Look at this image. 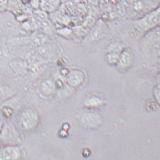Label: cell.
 I'll return each mask as SVG.
<instances>
[{
    "mask_svg": "<svg viewBox=\"0 0 160 160\" xmlns=\"http://www.w3.org/2000/svg\"><path fill=\"white\" fill-rule=\"evenodd\" d=\"M90 5L95 6L98 4V0H86Z\"/></svg>",
    "mask_w": 160,
    "mask_h": 160,
    "instance_id": "17",
    "label": "cell"
},
{
    "mask_svg": "<svg viewBox=\"0 0 160 160\" xmlns=\"http://www.w3.org/2000/svg\"><path fill=\"white\" fill-rule=\"evenodd\" d=\"M3 125H4V123H3L2 119L0 118V133H1L2 130V129Z\"/></svg>",
    "mask_w": 160,
    "mask_h": 160,
    "instance_id": "19",
    "label": "cell"
},
{
    "mask_svg": "<svg viewBox=\"0 0 160 160\" xmlns=\"http://www.w3.org/2000/svg\"><path fill=\"white\" fill-rule=\"evenodd\" d=\"M133 56L129 48L125 49L121 53L117 64V69L119 71H126L131 67L133 63Z\"/></svg>",
    "mask_w": 160,
    "mask_h": 160,
    "instance_id": "7",
    "label": "cell"
},
{
    "mask_svg": "<svg viewBox=\"0 0 160 160\" xmlns=\"http://www.w3.org/2000/svg\"><path fill=\"white\" fill-rule=\"evenodd\" d=\"M124 44L119 42H113L108 46L106 53V59L109 65L116 66L121 53L125 49Z\"/></svg>",
    "mask_w": 160,
    "mask_h": 160,
    "instance_id": "5",
    "label": "cell"
},
{
    "mask_svg": "<svg viewBox=\"0 0 160 160\" xmlns=\"http://www.w3.org/2000/svg\"><path fill=\"white\" fill-rule=\"evenodd\" d=\"M154 95H155L156 99L159 101V86L157 87L154 90Z\"/></svg>",
    "mask_w": 160,
    "mask_h": 160,
    "instance_id": "16",
    "label": "cell"
},
{
    "mask_svg": "<svg viewBox=\"0 0 160 160\" xmlns=\"http://www.w3.org/2000/svg\"><path fill=\"white\" fill-rule=\"evenodd\" d=\"M23 11L27 14H31L32 13V8L30 5H27L23 7Z\"/></svg>",
    "mask_w": 160,
    "mask_h": 160,
    "instance_id": "15",
    "label": "cell"
},
{
    "mask_svg": "<svg viewBox=\"0 0 160 160\" xmlns=\"http://www.w3.org/2000/svg\"><path fill=\"white\" fill-rule=\"evenodd\" d=\"M14 132L12 127L8 124H4L0 133V138L7 144H12L14 138Z\"/></svg>",
    "mask_w": 160,
    "mask_h": 160,
    "instance_id": "9",
    "label": "cell"
},
{
    "mask_svg": "<svg viewBox=\"0 0 160 160\" xmlns=\"http://www.w3.org/2000/svg\"><path fill=\"white\" fill-rule=\"evenodd\" d=\"M124 3L125 12L132 20L141 17L160 5L153 0H124Z\"/></svg>",
    "mask_w": 160,
    "mask_h": 160,
    "instance_id": "2",
    "label": "cell"
},
{
    "mask_svg": "<svg viewBox=\"0 0 160 160\" xmlns=\"http://www.w3.org/2000/svg\"><path fill=\"white\" fill-rule=\"evenodd\" d=\"M9 0H0V12L8 10Z\"/></svg>",
    "mask_w": 160,
    "mask_h": 160,
    "instance_id": "13",
    "label": "cell"
},
{
    "mask_svg": "<svg viewBox=\"0 0 160 160\" xmlns=\"http://www.w3.org/2000/svg\"><path fill=\"white\" fill-rule=\"evenodd\" d=\"M5 98V91L3 89L0 88V101L3 100Z\"/></svg>",
    "mask_w": 160,
    "mask_h": 160,
    "instance_id": "18",
    "label": "cell"
},
{
    "mask_svg": "<svg viewBox=\"0 0 160 160\" xmlns=\"http://www.w3.org/2000/svg\"><path fill=\"white\" fill-rule=\"evenodd\" d=\"M38 122V113L34 110L27 109L22 112L19 117L20 128L24 131H29L34 129Z\"/></svg>",
    "mask_w": 160,
    "mask_h": 160,
    "instance_id": "4",
    "label": "cell"
},
{
    "mask_svg": "<svg viewBox=\"0 0 160 160\" xmlns=\"http://www.w3.org/2000/svg\"><path fill=\"white\" fill-rule=\"evenodd\" d=\"M48 1L50 5L51 11L56 10L59 6L60 0H48Z\"/></svg>",
    "mask_w": 160,
    "mask_h": 160,
    "instance_id": "12",
    "label": "cell"
},
{
    "mask_svg": "<svg viewBox=\"0 0 160 160\" xmlns=\"http://www.w3.org/2000/svg\"><path fill=\"white\" fill-rule=\"evenodd\" d=\"M153 1L155 2L158 4H159L160 3V0H153Z\"/></svg>",
    "mask_w": 160,
    "mask_h": 160,
    "instance_id": "20",
    "label": "cell"
},
{
    "mask_svg": "<svg viewBox=\"0 0 160 160\" xmlns=\"http://www.w3.org/2000/svg\"><path fill=\"white\" fill-rule=\"evenodd\" d=\"M40 0H31L30 1V6L32 8L35 10H38L40 7Z\"/></svg>",
    "mask_w": 160,
    "mask_h": 160,
    "instance_id": "14",
    "label": "cell"
},
{
    "mask_svg": "<svg viewBox=\"0 0 160 160\" xmlns=\"http://www.w3.org/2000/svg\"><path fill=\"white\" fill-rule=\"evenodd\" d=\"M124 0H102V7L104 17L108 19H117L125 13Z\"/></svg>",
    "mask_w": 160,
    "mask_h": 160,
    "instance_id": "3",
    "label": "cell"
},
{
    "mask_svg": "<svg viewBox=\"0 0 160 160\" xmlns=\"http://www.w3.org/2000/svg\"><path fill=\"white\" fill-rule=\"evenodd\" d=\"M34 13L36 18L41 21H45L48 17V15L46 12L41 10H36Z\"/></svg>",
    "mask_w": 160,
    "mask_h": 160,
    "instance_id": "10",
    "label": "cell"
},
{
    "mask_svg": "<svg viewBox=\"0 0 160 160\" xmlns=\"http://www.w3.org/2000/svg\"><path fill=\"white\" fill-rule=\"evenodd\" d=\"M108 31V28L104 22L99 21L92 29L90 37L93 40L100 39L106 36Z\"/></svg>",
    "mask_w": 160,
    "mask_h": 160,
    "instance_id": "8",
    "label": "cell"
},
{
    "mask_svg": "<svg viewBox=\"0 0 160 160\" xmlns=\"http://www.w3.org/2000/svg\"><path fill=\"white\" fill-rule=\"evenodd\" d=\"M160 5L154 10L138 19L132 20L130 33L133 38H139L150 31L159 27Z\"/></svg>",
    "mask_w": 160,
    "mask_h": 160,
    "instance_id": "1",
    "label": "cell"
},
{
    "mask_svg": "<svg viewBox=\"0 0 160 160\" xmlns=\"http://www.w3.org/2000/svg\"><path fill=\"white\" fill-rule=\"evenodd\" d=\"M1 113L6 118H10L12 114V110L10 107L4 106L1 110Z\"/></svg>",
    "mask_w": 160,
    "mask_h": 160,
    "instance_id": "11",
    "label": "cell"
},
{
    "mask_svg": "<svg viewBox=\"0 0 160 160\" xmlns=\"http://www.w3.org/2000/svg\"><path fill=\"white\" fill-rule=\"evenodd\" d=\"M22 152L19 147L7 144L0 148V160H17L21 158Z\"/></svg>",
    "mask_w": 160,
    "mask_h": 160,
    "instance_id": "6",
    "label": "cell"
}]
</instances>
